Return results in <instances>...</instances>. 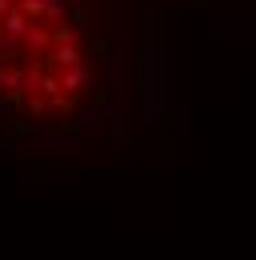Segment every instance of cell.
Wrapping results in <instances>:
<instances>
[{
	"mask_svg": "<svg viewBox=\"0 0 256 260\" xmlns=\"http://www.w3.org/2000/svg\"><path fill=\"white\" fill-rule=\"evenodd\" d=\"M108 44L96 0H0V128H80L104 100Z\"/></svg>",
	"mask_w": 256,
	"mask_h": 260,
	"instance_id": "obj_1",
	"label": "cell"
}]
</instances>
